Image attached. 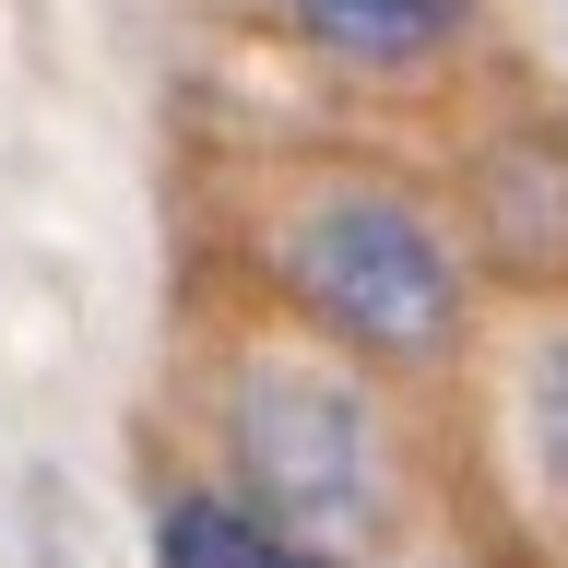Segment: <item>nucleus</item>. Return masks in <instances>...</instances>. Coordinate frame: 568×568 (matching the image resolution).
Returning <instances> with one entry per match:
<instances>
[{"label": "nucleus", "instance_id": "nucleus-1", "mask_svg": "<svg viewBox=\"0 0 568 568\" xmlns=\"http://www.w3.org/2000/svg\"><path fill=\"white\" fill-rule=\"evenodd\" d=\"M296 296L367 355H426V344H450V320H462L450 248L403 202H320L296 225Z\"/></svg>", "mask_w": 568, "mask_h": 568}, {"label": "nucleus", "instance_id": "nucleus-2", "mask_svg": "<svg viewBox=\"0 0 568 568\" xmlns=\"http://www.w3.org/2000/svg\"><path fill=\"white\" fill-rule=\"evenodd\" d=\"M237 450H248V486L273 497L284 532H355L379 509V462H367V403L332 379H248L237 403Z\"/></svg>", "mask_w": 568, "mask_h": 568}, {"label": "nucleus", "instance_id": "nucleus-3", "mask_svg": "<svg viewBox=\"0 0 568 568\" xmlns=\"http://www.w3.org/2000/svg\"><path fill=\"white\" fill-rule=\"evenodd\" d=\"M296 24H308L332 60L403 71V60H426V48L462 36V0H296Z\"/></svg>", "mask_w": 568, "mask_h": 568}, {"label": "nucleus", "instance_id": "nucleus-4", "mask_svg": "<svg viewBox=\"0 0 568 568\" xmlns=\"http://www.w3.org/2000/svg\"><path fill=\"white\" fill-rule=\"evenodd\" d=\"M154 557L166 568H308V545L237 497H178L166 521H154Z\"/></svg>", "mask_w": 568, "mask_h": 568}, {"label": "nucleus", "instance_id": "nucleus-5", "mask_svg": "<svg viewBox=\"0 0 568 568\" xmlns=\"http://www.w3.org/2000/svg\"><path fill=\"white\" fill-rule=\"evenodd\" d=\"M532 462H545V486H568V344L532 367Z\"/></svg>", "mask_w": 568, "mask_h": 568}]
</instances>
